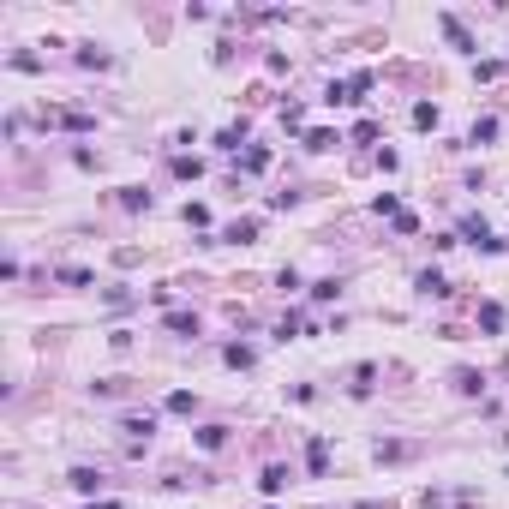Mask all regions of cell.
I'll return each instance as SVG.
<instances>
[{"label":"cell","instance_id":"6da1fadb","mask_svg":"<svg viewBox=\"0 0 509 509\" xmlns=\"http://www.w3.org/2000/svg\"><path fill=\"white\" fill-rule=\"evenodd\" d=\"M78 485V492H96V485H102V473H96V467H72V473H66Z\"/></svg>","mask_w":509,"mask_h":509},{"label":"cell","instance_id":"7a4b0ae2","mask_svg":"<svg viewBox=\"0 0 509 509\" xmlns=\"http://www.w3.org/2000/svg\"><path fill=\"white\" fill-rule=\"evenodd\" d=\"M419 294H449V282L437 276V269H419Z\"/></svg>","mask_w":509,"mask_h":509},{"label":"cell","instance_id":"3957f363","mask_svg":"<svg viewBox=\"0 0 509 509\" xmlns=\"http://www.w3.org/2000/svg\"><path fill=\"white\" fill-rule=\"evenodd\" d=\"M467 138H473V144H485V138H497V120H492V114H485V120H473V132H467Z\"/></svg>","mask_w":509,"mask_h":509},{"label":"cell","instance_id":"277c9868","mask_svg":"<svg viewBox=\"0 0 509 509\" xmlns=\"http://www.w3.org/2000/svg\"><path fill=\"white\" fill-rule=\"evenodd\" d=\"M258 485H264V492H269V497H276V492H282V485H288V473H282V467H269V473H264V479H258Z\"/></svg>","mask_w":509,"mask_h":509},{"label":"cell","instance_id":"5b68a950","mask_svg":"<svg viewBox=\"0 0 509 509\" xmlns=\"http://www.w3.org/2000/svg\"><path fill=\"white\" fill-rule=\"evenodd\" d=\"M90 509H120V503H90Z\"/></svg>","mask_w":509,"mask_h":509}]
</instances>
